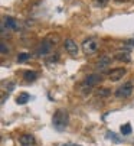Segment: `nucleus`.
Wrapping results in <instances>:
<instances>
[{
  "instance_id": "1",
  "label": "nucleus",
  "mask_w": 134,
  "mask_h": 146,
  "mask_svg": "<svg viewBox=\"0 0 134 146\" xmlns=\"http://www.w3.org/2000/svg\"><path fill=\"white\" fill-rule=\"evenodd\" d=\"M69 123V116H68V111L63 110V109H58L55 113H53V117H52V124L53 127L58 130V132H63L66 129Z\"/></svg>"
},
{
  "instance_id": "2",
  "label": "nucleus",
  "mask_w": 134,
  "mask_h": 146,
  "mask_svg": "<svg viewBox=\"0 0 134 146\" xmlns=\"http://www.w3.org/2000/svg\"><path fill=\"white\" fill-rule=\"evenodd\" d=\"M81 48H82V52L85 55H94L100 49V39L98 38H88L82 42Z\"/></svg>"
},
{
  "instance_id": "3",
  "label": "nucleus",
  "mask_w": 134,
  "mask_h": 146,
  "mask_svg": "<svg viewBox=\"0 0 134 146\" xmlns=\"http://www.w3.org/2000/svg\"><path fill=\"white\" fill-rule=\"evenodd\" d=\"M133 91H134V82L133 81H127V82H124L121 87L117 88L116 97H118V98H128L133 94Z\"/></svg>"
},
{
  "instance_id": "4",
  "label": "nucleus",
  "mask_w": 134,
  "mask_h": 146,
  "mask_svg": "<svg viewBox=\"0 0 134 146\" xmlns=\"http://www.w3.org/2000/svg\"><path fill=\"white\" fill-rule=\"evenodd\" d=\"M63 48H65L66 52H68L69 55H72V56L78 55V51H79V48H78V45H77V42L74 39H65Z\"/></svg>"
},
{
  "instance_id": "5",
  "label": "nucleus",
  "mask_w": 134,
  "mask_h": 146,
  "mask_svg": "<svg viewBox=\"0 0 134 146\" xmlns=\"http://www.w3.org/2000/svg\"><path fill=\"white\" fill-rule=\"evenodd\" d=\"M102 80V77L100 74H89L85 80H84V86L85 87H89V88H92L94 86H97L98 82Z\"/></svg>"
},
{
  "instance_id": "6",
  "label": "nucleus",
  "mask_w": 134,
  "mask_h": 146,
  "mask_svg": "<svg viewBox=\"0 0 134 146\" xmlns=\"http://www.w3.org/2000/svg\"><path fill=\"white\" fill-rule=\"evenodd\" d=\"M51 49H52V45L48 44L46 40H43V42L36 48V55H39V56H45V55H48V54L51 52Z\"/></svg>"
},
{
  "instance_id": "7",
  "label": "nucleus",
  "mask_w": 134,
  "mask_h": 146,
  "mask_svg": "<svg viewBox=\"0 0 134 146\" xmlns=\"http://www.w3.org/2000/svg\"><path fill=\"white\" fill-rule=\"evenodd\" d=\"M125 74H127V70L125 68H116V70H113V71L110 72L108 77H110L111 81H120Z\"/></svg>"
},
{
  "instance_id": "8",
  "label": "nucleus",
  "mask_w": 134,
  "mask_h": 146,
  "mask_svg": "<svg viewBox=\"0 0 134 146\" xmlns=\"http://www.w3.org/2000/svg\"><path fill=\"white\" fill-rule=\"evenodd\" d=\"M110 64H111V56L102 55V56L95 62V68H97V70H104V68L110 67Z\"/></svg>"
},
{
  "instance_id": "9",
  "label": "nucleus",
  "mask_w": 134,
  "mask_h": 146,
  "mask_svg": "<svg viewBox=\"0 0 134 146\" xmlns=\"http://www.w3.org/2000/svg\"><path fill=\"white\" fill-rule=\"evenodd\" d=\"M35 137L32 135H23V136H20L19 137V143L22 146H33L35 145Z\"/></svg>"
},
{
  "instance_id": "10",
  "label": "nucleus",
  "mask_w": 134,
  "mask_h": 146,
  "mask_svg": "<svg viewBox=\"0 0 134 146\" xmlns=\"http://www.w3.org/2000/svg\"><path fill=\"white\" fill-rule=\"evenodd\" d=\"M3 23H5V26H6L7 29H12V31H19V25H17V22H16V20H15L13 17H10V16L5 17Z\"/></svg>"
},
{
  "instance_id": "11",
  "label": "nucleus",
  "mask_w": 134,
  "mask_h": 146,
  "mask_svg": "<svg viewBox=\"0 0 134 146\" xmlns=\"http://www.w3.org/2000/svg\"><path fill=\"white\" fill-rule=\"evenodd\" d=\"M43 40H46L48 44H51V45L53 46V45H58V44H59L61 38H59V35H58V33H48V35H46V38H45Z\"/></svg>"
},
{
  "instance_id": "12",
  "label": "nucleus",
  "mask_w": 134,
  "mask_h": 146,
  "mask_svg": "<svg viewBox=\"0 0 134 146\" xmlns=\"http://www.w3.org/2000/svg\"><path fill=\"white\" fill-rule=\"evenodd\" d=\"M114 58H116L117 61H124V62H128V61H130V54H128V52H121V51H118V52H116Z\"/></svg>"
},
{
  "instance_id": "13",
  "label": "nucleus",
  "mask_w": 134,
  "mask_h": 146,
  "mask_svg": "<svg viewBox=\"0 0 134 146\" xmlns=\"http://www.w3.org/2000/svg\"><path fill=\"white\" fill-rule=\"evenodd\" d=\"M29 98H30V96H29L28 93H20L19 97L16 98V103H17V104H26V103L29 101Z\"/></svg>"
},
{
  "instance_id": "14",
  "label": "nucleus",
  "mask_w": 134,
  "mask_h": 146,
  "mask_svg": "<svg viewBox=\"0 0 134 146\" xmlns=\"http://www.w3.org/2000/svg\"><path fill=\"white\" fill-rule=\"evenodd\" d=\"M23 78H25V81H35L38 78V74L35 71H26L23 74Z\"/></svg>"
},
{
  "instance_id": "15",
  "label": "nucleus",
  "mask_w": 134,
  "mask_h": 146,
  "mask_svg": "<svg viewBox=\"0 0 134 146\" xmlns=\"http://www.w3.org/2000/svg\"><path fill=\"white\" fill-rule=\"evenodd\" d=\"M29 58H30V54H28V52H22V54L17 55V62H26Z\"/></svg>"
},
{
  "instance_id": "16",
  "label": "nucleus",
  "mask_w": 134,
  "mask_h": 146,
  "mask_svg": "<svg viewBox=\"0 0 134 146\" xmlns=\"http://www.w3.org/2000/svg\"><path fill=\"white\" fill-rule=\"evenodd\" d=\"M110 94H111V90L110 88H100L97 91V96L98 97H108Z\"/></svg>"
},
{
  "instance_id": "17",
  "label": "nucleus",
  "mask_w": 134,
  "mask_h": 146,
  "mask_svg": "<svg viewBox=\"0 0 134 146\" xmlns=\"http://www.w3.org/2000/svg\"><path fill=\"white\" fill-rule=\"evenodd\" d=\"M108 2H110V0H94V6L95 7H105L107 5H108Z\"/></svg>"
},
{
  "instance_id": "18",
  "label": "nucleus",
  "mask_w": 134,
  "mask_h": 146,
  "mask_svg": "<svg viewBox=\"0 0 134 146\" xmlns=\"http://www.w3.org/2000/svg\"><path fill=\"white\" fill-rule=\"evenodd\" d=\"M121 133H123V135H130V133H131V126H130V123H125L124 126H121Z\"/></svg>"
},
{
  "instance_id": "19",
  "label": "nucleus",
  "mask_w": 134,
  "mask_h": 146,
  "mask_svg": "<svg viewBox=\"0 0 134 146\" xmlns=\"http://www.w3.org/2000/svg\"><path fill=\"white\" fill-rule=\"evenodd\" d=\"M107 136H108V137H111V139H113V142H116V143H121V142H123L121 139H118L114 133H111V132H108V133H107Z\"/></svg>"
},
{
  "instance_id": "20",
  "label": "nucleus",
  "mask_w": 134,
  "mask_h": 146,
  "mask_svg": "<svg viewBox=\"0 0 134 146\" xmlns=\"http://www.w3.org/2000/svg\"><path fill=\"white\" fill-rule=\"evenodd\" d=\"M2 48H0V52H2L3 55H6V54H9V48H7V45L5 44V42H2V45H0Z\"/></svg>"
},
{
  "instance_id": "21",
  "label": "nucleus",
  "mask_w": 134,
  "mask_h": 146,
  "mask_svg": "<svg viewBox=\"0 0 134 146\" xmlns=\"http://www.w3.org/2000/svg\"><path fill=\"white\" fill-rule=\"evenodd\" d=\"M125 44H127V45H131V46H134V39H127V40H125Z\"/></svg>"
},
{
  "instance_id": "22",
  "label": "nucleus",
  "mask_w": 134,
  "mask_h": 146,
  "mask_svg": "<svg viewBox=\"0 0 134 146\" xmlns=\"http://www.w3.org/2000/svg\"><path fill=\"white\" fill-rule=\"evenodd\" d=\"M116 3H127V2H130V0H114Z\"/></svg>"
}]
</instances>
